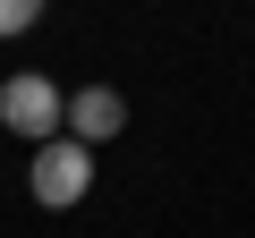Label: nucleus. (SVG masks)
Here are the masks:
<instances>
[{
    "label": "nucleus",
    "mask_w": 255,
    "mask_h": 238,
    "mask_svg": "<svg viewBox=\"0 0 255 238\" xmlns=\"http://www.w3.org/2000/svg\"><path fill=\"white\" fill-rule=\"evenodd\" d=\"M0 128H9V136H26V145H51V136H68V94H60L43 68L0 77Z\"/></svg>",
    "instance_id": "obj_1"
},
{
    "label": "nucleus",
    "mask_w": 255,
    "mask_h": 238,
    "mask_svg": "<svg viewBox=\"0 0 255 238\" xmlns=\"http://www.w3.org/2000/svg\"><path fill=\"white\" fill-rule=\"evenodd\" d=\"M26 187H34V204H43V213H68V204H85V187H94V145H77V136H51V145H34V170H26Z\"/></svg>",
    "instance_id": "obj_2"
},
{
    "label": "nucleus",
    "mask_w": 255,
    "mask_h": 238,
    "mask_svg": "<svg viewBox=\"0 0 255 238\" xmlns=\"http://www.w3.org/2000/svg\"><path fill=\"white\" fill-rule=\"evenodd\" d=\"M128 128V94L119 85H77L68 94V136L77 145H102V136H119Z\"/></svg>",
    "instance_id": "obj_3"
},
{
    "label": "nucleus",
    "mask_w": 255,
    "mask_h": 238,
    "mask_svg": "<svg viewBox=\"0 0 255 238\" xmlns=\"http://www.w3.org/2000/svg\"><path fill=\"white\" fill-rule=\"evenodd\" d=\"M34 17H43V0H0V34H26Z\"/></svg>",
    "instance_id": "obj_4"
}]
</instances>
